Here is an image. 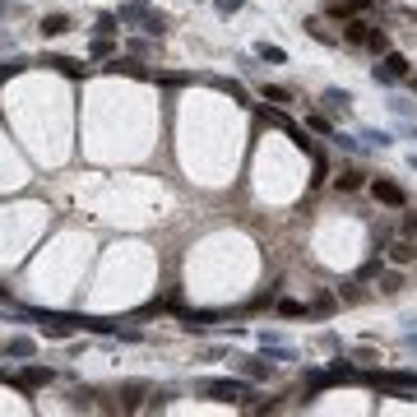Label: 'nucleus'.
<instances>
[{
	"mask_svg": "<svg viewBox=\"0 0 417 417\" xmlns=\"http://www.w3.org/2000/svg\"><path fill=\"white\" fill-rule=\"evenodd\" d=\"M195 389L209 394V399H218V403H246V394H250L241 380H200Z\"/></svg>",
	"mask_w": 417,
	"mask_h": 417,
	"instance_id": "nucleus-1",
	"label": "nucleus"
},
{
	"mask_svg": "<svg viewBox=\"0 0 417 417\" xmlns=\"http://www.w3.org/2000/svg\"><path fill=\"white\" fill-rule=\"evenodd\" d=\"M362 139H367V149H389V144H394L385 130H362Z\"/></svg>",
	"mask_w": 417,
	"mask_h": 417,
	"instance_id": "nucleus-21",
	"label": "nucleus"
},
{
	"mask_svg": "<svg viewBox=\"0 0 417 417\" xmlns=\"http://www.w3.org/2000/svg\"><path fill=\"white\" fill-rule=\"evenodd\" d=\"M241 371H246V380H269V376H274V362H264V357H250Z\"/></svg>",
	"mask_w": 417,
	"mask_h": 417,
	"instance_id": "nucleus-13",
	"label": "nucleus"
},
{
	"mask_svg": "<svg viewBox=\"0 0 417 417\" xmlns=\"http://www.w3.org/2000/svg\"><path fill=\"white\" fill-rule=\"evenodd\" d=\"M288 135H293V144H297V149H302V154H311V158L320 154V149H315V139H311L306 130H297V125H293V130H288Z\"/></svg>",
	"mask_w": 417,
	"mask_h": 417,
	"instance_id": "nucleus-20",
	"label": "nucleus"
},
{
	"mask_svg": "<svg viewBox=\"0 0 417 417\" xmlns=\"http://www.w3.org/2000/svg\"><path fill=\"white\" fill-rule=\"evenodd\" d=\"M154 15V5H149V0H125L121 10H116V19H121V28H144V19Z\"/></svg>",
	"mask_w": 417,
	"mask_h": 417,
	"instance_id": "nucleus-2",
	"label": "nucleus"
},
{
	"mask_svg": "<svg viewBox=\"0 0 417 417\" xmlns=\"http://www.w3.org/2000/svg\"><path fill=\"white\" fill-rule=\"evenodd\" d=\"M51 380H56V371H51V367H24V371L15 376V385H19V389H33V385H51Z\"/></svg>",
	"mask_w": 417,
	"mask_h": 417,
	"instance_id": "nucleus-6",
	"label": "nucleus"
},
{
	"mask_svg": "<svg viewBox=\"0 0 417 417\" xmlns=\"http://www.w3.org/2000/svg\"><path fill=\"white\" fill-rule=\"evenodd\" d=\"M144 33H149V37H163V33H167V19H163V15H149V19H144Z\"/></svg>",
	"mask_w": 417,
	"mask_h": 417,
	"instance_id": "nucleus-23",
	"label": "nucleus"
},
{
	"mask_svg": "<svg viewBox=\"0 0 417 417\" xmlns=\"http://www.w3.org/2000/svg\"><path fill=\"white\" fill-rule=\"evenodd\" d=\"M367 46H371V51H389V37H385V33H380V28H371Z\"/></svg>",
	"mask_w": 417,
	"mask_h": 417,
	"instance_id": "nucleus-25",
	"label": "nucleus"
},
{
	"mask_svg": "<svg viewBox=\"0 0 417 417\" xmlns=\"http://www.w3.org/2000/svg\"><path fill=\"white\" fill-rule=\"evenodd\" d=\"M371 195H376L380 204H389V209H403V204H408L403 185H394V181H371Z\"/></svg>",
	"mask_w": 417,
	"mask_h": 417,
	"instance_id": "nucleus-5",
	"label": "nucleus"
},
{
	"mask_svg": "<svg viewBox=\"0 0 417 417\" xmlns=\"http://www.w3.org/2000/svg\"><path fill=\"white\" fill-rule=\"evenodd\" d=\"M209 320H218V311H185V329H209Z\"/></svg>",
	"mask_w": 417,
	"mask_h": 417,
	"instance_id": "nucleus-16",
	"label": "nucleus"
},
{
	"mask_svg": "<svg viewBox=\"0 0 417 417\" xmlns=\"http://www.w3.org/2000/svg\"><path fill=\"white\" fill-rule=\"evenodd\" d=\"M348 107H353V93H343V89L324 93V111H334V116H339V111H348Z\"/></svg>",
	"mask_w": 417,
	"mask_h": 417,
	"instance_id": "nucleus-12",
	"label": "nucleus"
},
{
	"mask_svg": "<svg viewBox=\"0 0 417 417\" xmlns=\"http://www.w3.org/2000/svg\"><path fill=\"white\" fill-rule=\"evenodd\" d=\"M329 311H334V297L329 293H320L315 302H311V315H329Z\"/></svg>",
	"mask_w": 417,
	"mask_h": 417,
	"instance_id": "nucleus-24",
	"label": "nucleus"
},
{
	"mask_svg": "<svg viewBox=\"0 0 417 417\" xmlns=\"http://www.w3.org/2000/svg\"><path fill=\"white\" fill-rule=\"evenodd\" d=\"M306 33L315 37V42H324V46H339L343 42V33H329V24H324V19H306Z\"/></svg>",
	"mask_w": 417,
	"mask_h": 417,
	"instance_id": "nucleus-7",
	"label": "nucleus"
},
{
	"mask_svg": "<svg viewBox=\"0 0 417 417\" xmlns=\"http://www.w3.org/2000/svg\"><path fill=\"white\" fill-rule=\"evenodd\" d=\"M42 37H61V33H70V15H42Z\"/></svg>",
	"mask_w": 417,
	"mask_h": 417,
	"instance_id": "nucleus-10",
	"label": "nucleus"
},
{
	"mask_svg": "<svg viewBox=\"0 0 417 417\" xmlns=\"http://www.w3.org/2000/svg\"><path fill=\"white\" fill-rule=\"evenodd\" d=\"M255 56H260V61H269V65H283V61H288V51H283V46H274V42H260V46H255Z\"/></svg>",
	"mask_w": 417,
	"mask_h": 417,
	"instance_id": "nucleus-18",
	"label": "nucleus"
},
{
	"mask_svg": "<svg viewBox=\"0 0 417 417\" xmlns=\"http://www.w3.org/2000/svg\"><path fill=\"white\" fill-rule=\"evenodd\" d=\"M260 98H264V102H278V107H283V102H293V93L278 89V84H260Z\"/></svg>",
	"mask_w": 417,
	"mask_h": 417,
	"instance_id": "nucleus-19",
	"label": "nucleus"
},
{
	"mask_svg": "<svg viewBox=\"0 0 417 417\" xmlns=\"http://www.w3.org/2000/svg\"><path fill=\"white\" fill-rule=\"evenodd\" d=\"M380 269H385V264H380V260H367V264H362V269H357V278H376V274H380Z\"/></svg>",
	"mask_w": 417,
	"mask_h": 417,
	"instance_id": "nucleus-30",
	"label": "nucleus"
},
{
	"mask_svg": "<svg viewBox=\"0 0 417 417\" xmlns=\"http://www.w3.org/2000/svg\"><path fill=\"white\" fill-rule=\"evenodd\" d=\"M37 320H42L46 339H75V329L84 324V320H61V315H37Z\"/></svg>",
	"mask_w": 417,
	"mask_h": 417,
	"instance_id": "nucleus-4",
	"label": "nucleus"
},
{
	"mask_svg": "<svg viewBox=\"0 0 417 417\" xmlns=\"http://www.w3.org/2000/svg\"><path fill=\"white\" fill-rule=\"evenodd\" d=\"M324 176H329V167H324V158L315 154V176H311V185H324Z\"/></svg>",
	"mask_w": 417,
	"mask_h": 417,
	"instance_id": "nucleus-32",
	"label": "nucleus"
},
{
	"mask_svg": "<svg viewBox=\"0 0 417 417\" xmlns=\"http://www.w3.org/2000/svg\"><path fill=\"white\" fill-rule=\"evenodd\" d=\"M380 65H385L394 79H408V75H413V65H408V56H403V51H385V61H380Z\"/></svg>",
	"mask_w": 417,
	"mask_h": 417,
	"instance_id": "nucleus-9",
	"label": "nucleus"
},
{
	"mask_svg": "<svg viewBox=\"0 0 417 417\" xmlns=\"http://www.w3.org/2000/svg\"><path fill=\"white\" fill-rule=\"evenodd\" d=\"M42 65H51V70H61V75H70V79H79V75H84V65H79V61H70V56H46Z\"/></svg>",
	"mask_w": 417,
	"mask_h": 417,
	"instance_id": "nucleus-15",
	"label": "nucleus"
},
{
	"mask_svg": "<svg viewBox=\"0 0 417 417\" xmlns=\"http://www.w3.org/2000/svg\"><path fill=\"white\" fill-rule=\"evenodd\" d=\"M413 255H417V246H413V241H408V237L389 246V264H413Z\"/></svg>",
	"mask_w": 417,
	"mask_h": 417,
	"instance_id": "nucleus-14",
	"label": "nucleus"
},
{
	"mask_svg": "<svg viewBox=\"0 0 417 417\" xmlns=\"http://www.w3.org/2000/svg\"><path fill=\"white\" fill-rule=\"evenodd\" d=\"M33 353H37V343H33V339H24V334L5 343V357H19V362H28Z\"/></svg>",
	"mask_w": 417,
	"mask_h": 417,
	"instance_id": "nucleus-11",
	"label": "nucleus"
},
{
	"mask_svg": "<svg viewBox=\"0 0 417 417\" xmlns=\"http://www.w3.org/2000/svg\"><path fill=\"white\" fill-rule=\"evenodd\" d=\"M306 130H320V135H334V130H329V121H324V116H306Z\"/></svg>",
	"mask_w": 417,
	"mask_h": 417,
	"instance_id": "nucleus-31",
	"label": "nucleus"
},
{
	"mask_svg": "<svg viewBox=\"0 0 417 417\" xmlns=\"http://www.w3.org/2000/svg\"><path fill=\"white\" fill-rule=\"evenodd\" d=\"M98 33H102V37H116V33H121V19L116 15H98Z\"/></svg>",
	"mask_w": 417,
	"mask_h": 417,
	"instance_id": "nucleus-22",
	"label": "nucleus"
},
{
	"mask_svg": "<svg viewBox=\"0 0 417 417\" xmlns=\"http://www.w3.org/2000/svg\"><path fill=\"white\" fill-rule=\"evenodd\" d=\"M93 56H111V37H102V33H98V37H93V46H89Z\"/></svg>",
	"mask_w": 417,
	"mask_h": 417,
	"instance_id": "nucleus-27",
	"label": "nucleus"
},
{
	"mask_svg": "<svg viewBox=\"0 0 417 417\" xmlns=\"http://www.w3.org/2000/svg\"><path fill=\"white\" fill-rule=\"evenodd\" d=\"M218 89L228 93L232 102H241V107H250V93H246V89H241V84H237V79H218Z\"/></svg>",
	"mask_w": 417,
	"mask_h": 417,
	"instance_id": "nucleus-17",
	"label": "nucleus"
},
{
	"mask_svg": "<svg viewBox=\"0 0 417 417\" xmlns=\"http://www.w3.org/2000/svg\"><path fill=\"white\" fill-rule=\"evenodd\" d=\"M408 348H417V334H408Z\"/></svg>",
	"mask_w": 417,
	"mask_h": 417,
	"instance_id": "nucleus-34",
	"label": "nucleus"
},
{
	"mask_svg": "<svg viewBox=\"0 0 417 417\" xmlns=\"http://www.w3.org/2000/svg\"><path fill=\"white\" fill-rule=\"evenodd\" d=\"M399 283H403L399 274H385V283H380V293H399Z\"/></svg>",
	"mask_w": 417,
	"mask_h": 417,
	"instance_id": "nucleus-33",
	"label": "nucleus"
},
{
	"mask_svg": "<svg viewBox=\"0 0 417 417\" xmlns=\"http://www.w3.org/2000/svg\"><path fill=\"white\" fill-rule=\"evenodd\" d=\"M362 185V172H343L339 176V190H357Z\"/></svg>",
	"mask_w": 417,
	"mask_h": 417,
	"instance_id": "nucleus-28",
	"label": "nucleus"
},
{
	"mask_svg": "<svg viewBox=\"0 0 417 417\" xmlns=\"http://www.w3.org/2000/svg\"><path fill=\"white\" fill-rule=\"evenodd\" d=\"M241 5H246V0H214V10H218V15H237Z\"/></svg>",
	"mask_w": 417,
	"mask_h": 417,
	"instance_id": "nucleus-29",
	"label": "nucleus"
},
{
	"mask_svg": "<svg viewBox=\"0 0 417 417\" xmlns=\"http://www.w3.org/2000/svg\"><path fill=\"white\" fill-rule=\"evenodd\" d=\"M5 10H10V5H5V0H0V15H5Z\"/></svg>",
	"mask_w": 417,
	"mask_h": 417,
	"instance_id": "nucleus-35",
	"label": "nucleus"
},
{
	"mask_svg": "<svg viewBox=\"0 0 417 417\" xmlns=\"http://www.w3.org/2000/svg\"><path fill=\"white\" fill-rule=\"evenodd\" d=\"M371 24L367 15H353V19H343V42H353V46H367V37H371Z\"/></svg>",
	"mask_w": 417,
	"mask_h": 417,
	"instance_id": "nucleus-3",
	"label": "nucleus"
},
{
	"mask_svg": "<svg viewBox=\"0 0 417 417\" xmlns=\"http://www.w3.org/2000/svg\"><path fill=\"white\" fill-rule=\"evenodd\" d=\"M107 70L111 75H135V79H154V70H144L139 61H121V56H111L107 61Z\"/></svg>",
	"mask_w": 417,
	"mask_h": 417,
	"instance_id": "nucleus-8",
	"label": "nucleus"
},
{
	"mask_svg": "<svg viewBox=\"0 0 417 417\" xmlns=\"http://www.w3.org/2000/svg\"><path fill=\"white\" fill-rule=\"evenodd\" d=\"M278 315H311V306H302V302H278Z\"/></svg>",
	"mask_w": 417,
	"mask_h": 417,
	"instance_id": "nucleus-26",
	"label": "nucleus"
}]
</instances>
